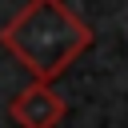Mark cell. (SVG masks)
<instances>
[{"instance_id": "obj_1", "label": "cell", "mask_w": 128, "mask_h": 128, "mask_svg": "<svg viewBox=\"0 0 128 128\" xmlns=\"http://www.w3.org/2000/svg\"><path fill=\"white\" fill-rule=\"evenodd\" d=\"M0 44L36 84H52L92 48V28L68 0H28L0 28Z\"/></svg>"}, {"instance_id": "obj_2", "label": "cell", "mask_w": 128, "mask_h": 128, "mask_svg": "<svg viewBox=\"0 0 128 128\" xmlns=\"http://www.w3.org/2000/svg\"><path fill=\"white\" fill-rule=\"evenodd\" d=\"M8 116H12L20 128H56V124L68 116V104H64V96L52 92V84H36V80H32L28 88H20V92L12 96Z\"/></svg>"}]
</instances>
